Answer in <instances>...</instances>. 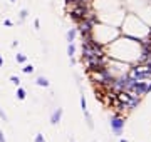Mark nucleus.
Returning a JSON list of instances; mask_svg holds the SVG:
<instances>
[{"mask_svg":"<svg viewBox=\"0 0 151 142\" xmlns=\"http://www.w3.org/2000/svg\"><path fill=\"white\" fill-rule=\"evenodd\" d=\"M17 97H19V99H24V97H25V90H24V89H19V92H17Z\"/></svg>","mask_w":151,"mask_h":142,"instance_id":"nucleus-7","label":"nucleus"},{"mask_svg":"<svg viewBox=\"0 0 151 142\" xmlns=\"http://www.w3.org/2000/svg\"><path fill=\"white\" fill-rule=\"evenodd\" d=\"M17 60H19V62H24V60H25V55H19L17 57Z\"/></svg>","mask_w":151,"mask_h":142,"instance_id":"nucleus-10","label":"nucleus"},{"mask_svg":"<svg viewBox=\"0 0 151 142\" xmlns=\"http://www.w3.org/2000/svg\"><path fill=\"white\" fill-rule=\"evenodd\" d=\"M3 65V60H2V57H0V67Z\"/></svg>","mask_w":151,"mask_h":142,"instance_id":"nucleus-14","label":"nucleus"},{"mask_svg":"<svg viewBox=\"0 0 151 142\" xmlns=\"http://www.w3.org/2000/svg\"><path fill=\"white\" fill-rule=\"evenodd\" d=\"M121 142H126V141H121Z\"/></svg>","mask_w":151,"mask_h":142,"instance_id":"nucleus-15","label":"nucleus"},{"mask_svg":"<svg viewBox=\"0 0 151 142\" xmlns=\"http://www.w3.org/2000/svg\"><path fill=\"white\" fill-rule=\"evenodd\" d=\"M81 32H82V35L89 34L91 32V24L89 22H82V24H81Z\"/></svg>","mask_w":151,"mask_h":142,"instance_id":"nucleus-4","label":"nucleus"},{"mask_svg":"<svg viewBox=\"0 0 151 142\" xmlns=\"http://www.w3.org/2000/svg\"><path fill=\"white\" fill-rule=\"evenodd\" d=\"M12 2H14V0H12Z\"/></svg>","mask_w":151,"mask_h":142,"instance_id":"nucleus-16","label":"nucleus"},{"mask_svg":"<svg viewBox=\"0 0 151 142\" xmlns=\"http://www.w3.org/2000/svg\"><path fill=\"white\" fill-rule=\"evenodd\" d=\"M59 117H60V110H57V112L54 114V117H52V122H54V124H57V120H59Z\"/></svg>","mask_w":151,"mask_h":142,"instance_id":"nucleus-6","label":"nucleus"},{"mask_svg":"<svg viewBox=\"0 0 151 142\" xmlns=\"http://www.w3.org/2000/svg\"><path fill=\"white\" fill-rule=\"evenodd\" d=\"M37 84H39V85H44V87H47V85H49V82H47V79L39 77V79H37Z\"/></svg>","mask_w":151,"mask_h":142,"instance_id":"nucleus-5","label":"nucleus"},{"mask_svg":"<svg viewBox=\"0 0 151 142\" xmlns=\"http://www.w3.org/2000/svg\"><path fill=\"white\" fill-rule=\"evenodd\" d=\"M0 115H2V117H3V120H5V119H7V117H5V114L2 112V109H0Z\"/></svg>","mask_w":151,"mask_h":142,"instance_id":"nucleus-13","label":"nucleus"},{"mask_svg":"<svg viewBox=\"0 0 151 142\" xmlns=\"http://www.w3.org/2000/svg\"><path fill=\"white\" fill-rule=\"evenodd\" d=\"M74 19H82L84 15H86V9L84 7H77L76 10H72V13H70Z\"/></svg>","mask_w":151,"mask_h":142,"instance_id":"nucleus-2","label":"nucleus"},{"mask_svg":"<svg viewBox=\"0 0 151 142\" xmlns=\"http://www.w3.org/2000/svg\"><path fill=\"white\" fill-rule=\"evenodd\" d=\"M72 54H74V47L70 45V47H69V55H72Z\"/></svg>","mask_w":151,"mask_h":142,"instance_id":"nucleus-11","label":"nucleus"},{"mask_svg":"<svg viewBox=\"0 0 151 142\" xmlns=\"http://www.w3.org/2000/svg\"><path fill=\"white\" fill-rule=\"evenodd\" d=\"M123 124H124V120H121V119H114L112 122H111V125H112V129L116 131V132L119 134L121 131V127H123Z\"/></svg>","mask_w":151,"mask_h":142,"instance_id":"nucleus-3","label":"nucleus"},{"mask_svg":"<svg viewBox=\"0 0 151 142\" xmlns=\"http://www.w3.org/2000/svg\"><path fill=\"white\" fill-rule=\"evenodd\" d=\"M131 89L134 90V94L139 95V94H144V92L148 90V85H146V84H141V82H134V85H133Z\"/></svg>","mask_w":151,"mask_h":142,"instance_id":"nucleus-1","label":"nucleus"},{"mask_svg":"<svg viewBox=\"0 0 151 142\" xmlns=\"http://www.w3.org/2000/svg\"><path fill=\"white\" fill-rule=\"evenodd\" d=\"M24 72H25V74H30V72H34V67H32V65L24 67Z\"/></svg>","mask_w":151,"mask_h":142,"instance_id":"nucleus-8","label":"nucleus"},{"mask_svg":"<svg viewBox=\"0 0 151 142\" xmlns=\"http://www.w3.org/2000/svg\"><path fill=\"white\" fill-rule=\"evenodd\" d=\"M35 142H42V135H40V134L37 135V139H35Z\"/></svg>","mask_w":151,"mask_h":142,"instance_id":"nucleus-12","label":"nucleus"},{"mask_svg":"<svg viewBox=\"0 0 151 142\" xmlns=\"http://www.w3.org/2000/svg\"><path fill=\"white\" fill-rule=\"evenodd\" d=\"M67 38H69V40H72V38H74V30H70L69 34H67Z\"/></svg>","mask_w":151,"mask_h":142,"instance_id":"nucleus-9","label":"nucleus"}]
</instances>
